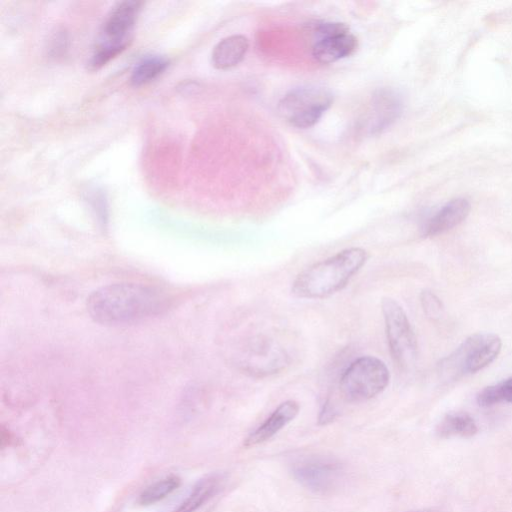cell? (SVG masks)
I'll return each mask as SVG.
<instances>
[{"mask_svg": "<svg viewBox=\"0 0 512 512\" xmlns=\"http://www.w3.org/2000/svg\"><path fill=\"white\" fill-rule=\"evenodd\" d=\"M223 476L213 473L199 479L191 488L188 495L171 512H195L214 495L222 486Z\"/></svg>", "mask_w": 512, "mask_h": 512, "instance_id": "obj_13", "label": "cell"}, {"mask_svg": "<svg viewBox=\"0 0 512 512\" xmlns=\"http://www.w3.org/2000/svg\"><path fill=\"white\" fill-rule=\"evenodd\" d=\"M300 406L295 400L282 402L270 416L244 440L245 447H253L272 438L299 413Z\"/></svg>", "mask_w": 512, "mask_h": 512, "instance_id": "obj_9", "label": "cell"}, {"mask_svg": "<svg viewBox=\"0 0 512 512\" xmlns=\"http://www.w3.org/2000/svg\"><path fill=\"white\" fill-rule=\"evenodd\" d=\"M478 431L475 420L466 412L447 413L439 422L436 433L441 438L472 437Z\"/></svg>", "mask_w": 512, "mask_h": 512, "instance_id": "obj_14", "label": "cell"}, {"mask_svg": "<svg viewBox=\"0 0 512 512\" xmlns=\"http://www.w3.org/2000/svg\"><path fill=\"white\" fill-rule=\"evenodd\" d=\"M69 46L68 32L63 27H58L48 40L47 55L57 60L66 55Z\"/></svg>", "mask_w": 512, "mask_h": 512, "instance_id": "obj_18", "label": "cell"}, {"mask_svg": "<svg viewBox=\"0 0 512 512\" xmlns=\"http://www.w3.org/2000/svg\"><path fill=\"white\" fill-rule=\"evenodd\" d=\"M357 46V38L350 32L324 37L313 45L312 56L321 64H331L350 56Z\"/></svg>", "mask_w": 512, "mask_h": 512, "instance_id": "obj_10", "label": "cell"}, {"mask_svg": "<svg viewBox=\"0 0 512 512\" xmlns=\"http://www.w3.org/2000/svg\"><path fill=\"white\" fill-rule=\"evenodd\" d=\"M141 6L140 1L126 0L112 7L102 24L99 41L88 59L90 70L102 68L126 49Z\"/></svg>", "mask_w": 512, "mask_h": 512, "instance_id": "obj_3", "label": "cell"}, {"mask_svg": "<svg viewBox=\"0 0 512 512\" xmlns=\"http://www.w3.org/2000/svg\"><path fill=\"white\" fill-rule=\"evenodd\" d=\"M477 403L481 407L512 403V377L482 389L477 395Z\"/></svg>", "mask_w": 512, "mask_h": 512, "instance_id": "obj_17", "label": "cell"}, {"mask_svg": "<svg viewBox=\"0 0 512 512\" xmlns=\"http://www.w3.org/2000/svg\"><path fill=\"white\" fill-rule=\"evenodd\" d=\"M369 253L360 247L339 251L300 272L291 293L301 299H323L342 290L365 265Z\"/></svg>", "mask_w": 512, "mask_h": 512, "instance_id": "obj_2", "label": "cell"}, {"mask_svg": "<svg viewBox=\"0 0 512 512\" xmlns=\"http://www.w3.org/2000/svg\"><path fill=\"white\" fill-rule=\"evenodd\" d=\"M336 416V409L335 407L327 401L319 414V423L320 424H327L331 422Z\"/></svg>", "mask_w": 512, "mask_h": 512, "instance_id": "obj_21", "label": "cell"}, {"mask_svg": "<svg viewBox=\"0 0 512 512\" xmlns=\"http://www.w3.org/2000/svg\"><path fill=\"white\" fill-rule=\"evenodd\" d=\"M168 295L141 283H114L95 290L87 299L90 317L102 325H124L151 318L168 308Z\"/></svg>", "mask_w": 512, "mask_h": 512, "instance_id": "obj_1", "label": "cell"}, {"mask_svg": "<svg viewBox=\"0 0 512 512\" xmlns=\"http://www.w3.org/2000/svg\"><path fill=\"white\" fill-rule=\"evenodd\" d=\"M249 47L244 35L235 34L220 40L211 54L212 65L219 70H227L238 65L245 57Z\"/></svg>", "mask_w": 512, "mask_h": 512, "instance_id": "obj_12", "label": "cell"}, {"mask_svg": "<svg viewBox=\"0 0 512 512\" xmlns=\"http://www.w3.org/2000/svg\"><path fill=\"white\" fill-rule=\"evenodd\" d=\"M294 479L317 494H328L340 487L345 470L335 457L313 454L297 458L291 464Z\"/></svg>", "mask_w": 512, "mask_h": 512, "instance_id": "obj_8", "label": "cell"}, {"mask_svg": "<svg viewBox=\"0 0 512 512\" xmlns=\"http://www.w3.org/2000/svg\"><path fill=\"white\" fill-rule=\"evenodd\" d=\"M470 212V203L464 198H456L446 203L424 228L425 236H436L459 225Z\"/></svg>", "mask_w": 512, "mask_h": 512, "instance_id": "obj_11", "label": "cell"}, {"mask_svg": "<svg viewBox=\"0 0 512 512\" xmlns=\"http://www.w3.org/2000/svg\"><path fill=\"white\" fill-rule=\"evenodd\" d=\"M181 484V479L176 475H169L147 486L139 495L138 503L143 506L154 504L173 491Z\"/></svg>", "mask_w": 512, "mask_h": 512, "instance_id": "obj_16", "label": "cell"}, {"mask_svg": "<svg viewBox=\"0 0 512 512\" xmlns=\"http://www.w3.org/2000/svg\"><path fill=\"white\" fill-rule=\"evenodd\" d=\"M389 380V370L381 359L361 356L352 361L341 374L339 391L347 402H363L383 392Z\"/></svg>", "mask_w": 512, "mask_h": 512, "instance_id": "obj_4", "label": "cell"}, {"mask_svg": "<svg viewBox=\"0 0 512 512\" xmlns=\"http://www.w3.org/2000/svg\"><path fill=\"white\" fill-rule=\"evenodd\" d=\"M501 346V339L496 334H473L441 361L440 372L448 380L476 373L496 359Z\"/></svg>", "mask_w": 512, "mask_h": 512, "instance_id": "obj_5", "label": "cell"}, {"mask_svg": "<svg viewBox=\"0 0 512 512\" xmlns=\"http://www.w3.org/2000/svg\"><path fill=\"white\" fill-rule=\"evenodd\" d=\"M420 301L425 314L432 318L437 319L443 312V305L440 299L433 294L431 291H422L420 295Z\"/></svg>", "mask_w": 512, "mask_h": 512, "instance_id": "obj_19", "label": "cell"}, {"mask_svg": "<svg viewBox=\"0 0 512 512\" xmlns=\"http://www.w3.org/2000/svg\"><path fill=\"white\" fill-rule=\"evenodd\" d=\"M381 311L391 356L399 368L408 370L417 358V340L408 317L402 306L390 297L382 299Z\"/></svg>", "mask_w": 512, "mask_h": 512, "instance_id": "obj_7", "label": "cell"}, {"mask_svg": "<svg viewBox=\"0 0 512 512\" xmlns=\"http://www.w3.org/2000/svg\"><path fill=\"white\" fill-rule=\"evenodd\" d=\"M413 512H440L438 510H418V511H413Z\"/></svg>", "mask_w": 512, "mask_h": 512, "instance_id": "obj_23", "label": "cell"}, {"mask_svg": "<svg viewBox=\"0 0 512 512\" xmlns=\"http://www.w3.org/2000/svg\"><path fill=\"white\" fill-rule=\"evenodd\" d=\"M195 88H197L196 83L191 82V81H189V82H185V83L183 82V83H182V86H181V87H179V89H180V90H182V91H183V93H188V92H190V93H191V92H192V90H193V89H195Z\"/></svg>", "mask_w": 512, "mask_h": 512, "instance_id": "obj_22", "label": "cell"}, {"mask_svg": "<svg viewBox=\"0 0 512 512\" xmlns=\"http://www.w3.org/2000/svg\"><path fill=\"white\" fill-rule=\"evenodd\" d=\"M168 66L169 60L164 56H145L132 69L130 83L135 87L147 85L162 75Z\"/></svg>", "mask_w": 512, "mask_h": 512, "instance_id": "obj_15", "label": "cell"}, {"mask_svg": "<svg viewBox=\"0 0 512 512\" xmlns=\"http://www.w3.org/2000/svg\"><path fill=\"white\" fill-rule=\"evenodd\" d=\"M349 32V27L340 22H324L318 24L315 29L316 35L320 38L340 35Z\"/></svg>", "mask_w": 512, "mask_h": 512, "instance_id": "obj_20", "label": "cell"}, {"mask_svg": "<svg viewBox=\"0 0 512 512\" xmlns=\"http://www.w3.org/2000/svg\"><path fill=\"white\" fill-rule=\"evenodd\" d=\"M332 102L331 92L324 87H299L283 96L278 112L293 127L306 129L320 120Z\"/></svg>", "mask_w": 512, "mask_h": 512, "instance_id": "obj_6", "label": "cell"}]
</instances>
